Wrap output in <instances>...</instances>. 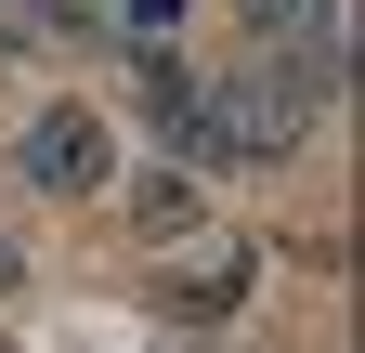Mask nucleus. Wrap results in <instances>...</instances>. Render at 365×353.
<instances>
[{
    "label": "nucleus",
    "mask_w": 365,
    "mask_h": 353,
    "mask_svg": "<svg viewBox=\"0 0 365 353\" xmlns=\"http://www.w3.org/2000/svg\"><path fill=\"white\" fill-rule=\"evenodd\" d=\"M14 170H26V184L39 197H91V184H105V118H91V105H39L26 131H14Z\"/></svg>",
    "instance_id": "nucleus-1"
},
{
    "label": "nucleus",
    "mask_w": 365,
    "mask_h": 353,
    "mask_svg": "<svg viewBox=\"0 0 365 353\" xmlns=\"http://www.w3.org/2000/svg\"><path fill=\"white\" fill-rule=\"evenodd\" d=\"M248 39L274 66H300V79L339 92V0H248Z\"/></svg>",
    "instance_id": "nucleus-2"
},
{
    "label": "nucleus",
    "mask_w": 365,
    "mask_h": 353,
    "mask_svg": "<svg viewBox=\"0 0 365 353\" xmlns=\"http://www.w3.org/2000/svg\"><path fill=\"white\" fill-rule=\"evenodd\" d=\"M248 275H261V249H248V236H222V249H196V262L170 275V314H182V327H222V314L248 301Z\"/></svg>",
    "instance_id": "nucleus-3"
},
{
    "label": "nucleus",
    "mask_w": 365,
    "mask_h": 353,
    "mask_svg": "<svg viewBox=\"0 0 365 353\" xmlns=\"http://www.w3.org/2000/svg\"><path fill=\"white\" fill-rule=\"evenodd\" d=\"M130 236H144V249L209 236V197H196V170H144V184H130Z\"/></svg>",
    "instance_id": "nucleus-4"
},
{
    "label": "nucleus",
    "mask_w": 365,
    "mask_h": 353,
    "mask_svg": "<svg viewBox=\"0 0 365 353\" xmlns=\"http://www.w3.org/2000/svg\"><path fill=\"white\" fill-rule=\"evenodd\" d=\"M0 288H26V249H14V236H0Z\"/></svg>",
    "instance_id": "nucleus-5"
}]
</instances>
